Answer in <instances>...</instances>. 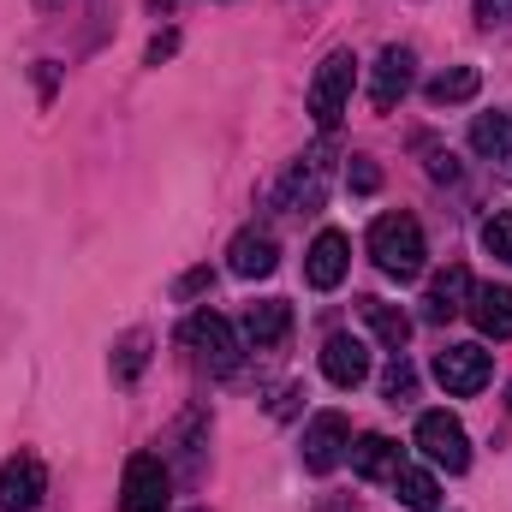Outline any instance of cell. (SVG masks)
<instances>
[{
    "label": "cell",
    "mask_w": 512,
    "mask_h": 512,
    "mask_svg": "<svg viewBox=\"0 0 512 512\" xmlns=\"http://www.w3.org/2000/svg\"><path fill=\"white\" fill-rule=\"evenodd\" d=\"M203 286H209V268H197V274H185V280H179V298H191V292H203Z\"/></svg>",
    "instance_id": "obj_28"
},
{
    "label": "cell",
    "mask_w": 512,
    "mask_h": 512,
    "mask_svg": "<svg viewBox=\"0 0 512 512\" xmlns=\"http://www.w3.org/2000/svg\"><path fill=\"white\" fill-rule=\"evenodd\" d=\"M346 459H352V471H358V477H370V483L399 471V447H393L387 435H358V447H352Z\"/></svg>",
    "instance_id": "obj_20"
},
{
    "label": "cell",
    "mask_w": 512,
    "mask_h": 512,
    "mask_svg": "<svg viewBox=\"0 0 512 512\" xmlns=\"http://www.w3.org/2000/svg\"><path fill=\"white\" fill-rule=\"evenodd\" d=\"M411 66H417V54H411V48H399V42L376 54V66H370V102H376L382 114H387V108H399V96L411 90Z\"/></svg>",
    "instance_id": "obj_11"
},
{
    "label": "cell",
    "mask_w": 512,
    "mask_h": 512,
    "mask_svg": "<svg viewBox=\"0 0 512 512\" xmlns=\"http://www.w3.org/2000/svg\"><path fill=\"white\" fill-rule=\"evenodd\" d=\"M358 316H364V328L382 340L387 352H405V340H411V316H405L399 304H387V298H358Z\"/></svg>",
    "instance_id": "obj_17"
},
{
    "label": "cell",
    "mask_w": 512,
    "mask_h": 512,
    "mask_svg": "<svg viewBox=\"0 0 512 512\" xmlns=\"http://www.w3.org/2000/svg\"><path fill=\"white\" fill-rule=\"evenodd\" d=\"M495 376V358L483 352V346H447V352H435V382L447 387L453 399H471V393H483Z\"/></svg>",
    "instance_id": "obj_7"
},
{
    "label": "cell",
    "mask_w": 512,
    "mask_h": 512,
    "mask_svg": "<svg viewBox=\"0 0 512 512\" xmlns=\"http://www.w3.org/2000/svg\"><path fill=\"white\" fill-rule=\"evenodd\" d=\"M143 364H149V334H143V328H131L126 340L114 346V382L131 387L137 376H143Z\"/></svg>",
    "instance_id": "obj_22"
},
{
    "label": "cell",
    "mask_w": 512,
    "mask_h": 512,
    "mask_svg": "<svg viewBox=\"0 0 512 512\" xmlns=\"http://www.w3.org/2000/svg\"><path fill=\"white\" fill-rule=\"evenodd\" d=\"M227 268H233L239 280H268V274L280 268V245H274V233H268V227H245V233L227 245Z\"/></svg>",
    "instance_id": "obj_12"
},
{
    "label": "cell",
    "mask_w": 512,
    "mask_h": 512,
    "mask_svg": "<svg viewBox=\"0 0 512 512\" xmlns=\"http://www.w3.org/2000/svg\"><path fill=\"white\" fill-rule=\"evenodd\" d=\"M477 18L495 30V24H512V0H477Z\"/></svg>",
    "instance_id": "obj_27"
},
{
    "label": "cell",
    "mask_w": 512,
    "mask_h": 512,
    "mask_svg": "<svg viewBox=\"0 0 512 512\" xmlns=\"http://www.w3.org/2000/svg\"><path fill=\"white\" fill-rule=\"evenodd\" d=\"M352 84H358V54L352 48H334L322 66H316V84H310V120L316 131H334L346 102H352Z\"/></svg>",
    "instance_id": "obj_3"
},
{
    "label": "cell",
    "mask_w": 512,
    "mask_h": 512,
    "mask_svg": "<svg viewBox=\"0 0 512 512\" xmlns=\"http://www.w3.org/2000/svg\"><path fill=\"white\" fill-rule=\"evenodd\" d=\"M417 447H423V459H429L435 471H447V477H459V471L471 465V435H465V423H459L453 411H423V417H417Z\"/></svg>",
    "instance_id": "obj_4"
},
{
    "label": "cell",
    "mask_w": 512,
    "mask_h": 512,
    "mask_svg": "<svg viewBox=\"0 0 512 512\" xmlns=\"http://www.w3.org/2000/svg\"><path fill=\"white\" fill-rule=\"evenodd\" d=\"M483 90V72L477 66H453V72H441V78H429V108H459V102H471Z\"/></svg>",
    "instance_id": "obj_19"
},
{
    "label": "cell",
    "mask_w": 512,
    "mask_h": 512,
    "mask_svg": "<svg viewBox=\"0 0 512 512\" xmlns=\"http://www.w3.org/2000/svg\"><path fill=\"white\" fill-rule=\"evenodd\" d=\"M483 251L501 256V262H512V209H501V215L483 221Z\"/></svg>",
    "instance_id": "obj_24"
},
{
    "label": "cell",
    "mask_w": 512,
    "mask_h": 512,
    "mask_svg": "<svg viewBox=\"0 0 512 512\" xmlns=\"http://www.w3.org/2000/svg\"><path fill=\"white\" fill-rule=\"evenodd\" d=\"M179 340H185V352H191V358H197L209 376H233V370H239V358H245V346H239L233 322H227V316H215V310H197V316H185Z\"/></svg>",
    "instance_id": "obj_2"
},
{
    "label": "cell",
    "mask_w": 512,
    "mask_h": 512,
    "mask_svg": "<svg viewBox=\"0 0 512 512\" xmlns=\"http://www.w3.org/2000/svg\"><path fill=\"white\" fill-rule=\"evenodd\" d=\"M471 149L483 161H507L512 155V114H477L471 120Z\"/></svg>",
    "instance_id": "obj_21"
},
{
    "label": "cell",
    "mask_w": 512,
    "mask_h": 512,
    "mask_svg": "<svg viewBox=\"0 0 512 512\" xmlns=\"http://www.w3.org/2000/svg\"><path fill=\"white\" fill-rule=\"evenodd\" d=\"M465 316H471L489 340H512V286H471Z\"/></svg>",
    "instance_id": "obj_16"
},
{
    "label": "cell",
    "mask_w": 512,
    "mask_h": 512,
    "mask_svg": "<svg viewBox=\"0 0 512 512\" xmlns=\"http://www.w3.org/2000/svg\"><path fill=\"white\" fill-rule=\"evenodd\" d=\"M387 399L393 405H411V393H417V370L405 364V352H393V364H387Z\"/></svg>",
    "instance_id": "obj_23"
},
{
    "label": "cell",
    "mask_w": 512,
    "mask_h": 512,
    "mask_svg": "<svg viewBox=\"0 0 512 512\" xmlns=\"http://www.w3.org/2000/svg\"><path fill=\"white\" fill-rule=\"evenodd\" d=\"M346 268H352V239L334 233V227H322V233L310 239V256H304V280H310L316 292H334V286L346 280Z\"/></svg>",
    "instance_id": "obj_10"
},
{
    "label": "cell",
    "mask_w": 512,
    "mask_h": 512,
    "mask_svg": "<svg viewBox=\"0 0 512 512\" xmlns=\"http://www.w3.org/2000/svg\"><path fill=\"white\" fill-rule=\"evenodd\" d=\"M167 54H173V36H155V42H149V66H161Z\"/></svg>",
    "instance_id": "obj_29"
},
{
    "label": "cell",
    "mask_w": 512,
    "mask_h": 512,
    "mask_svg": "<svg viewBox=\"0 0 512 512\" xmlns=\"http://www.w3.org/2000/svg\"><path fill=\"white\" fill-rule=\"evenodd\" d=\"M42 495H48V471H42V459H36V453H12V459L0 465V507L6 512H36L42 507Z\"/></svg>",
    "instance_id": "obj_9"
},
{
    "label": "cell",
    "mask_w": 512,
    "mask_h": 512,
    "mask_svg": "<svg viewBox=\"0 0 512 512\" xmlns=\"http://www.w3.org/2000/svg\"><path fill=\"white\" fill-rule=\"evenodd\" d=\"M120 501H126V512H167L173 507V471L161 465V453H131Z\"/></svg>",
    "instance_id": "obj_5"
},
{
    "label": "cell",
    "mask_w": 512,
    "mask_h": 512,
    "mask_svg": "<svg viewBox=\"0 0 512 512\" xmlns=\"http://www.w3.org/2000/svg\"><path fill=\"white\" fill-rule=\"evenodd\" d=\"M465 304H471V274L453 262V268H441V274L429 280V292H423V322H453V316H465Z\"/></svg>",
    "instance_id": "obj_14"
},
{
    "label": "cell",
    "mask_w": 512,
    "mask_h": 512,
    "mask_svg": "<svg viewBox=\"0 0 512 512\" xmlns=\"http://www.w3.org/2000/svg\"><path fill=\"white\" fill-rule=\"evenodd\" d=\"M322 376L334 387H358L370 376V346L358 334H328L322 340Z\"/></svg>",
    "instance_id": "obj_13"
},
{
    "label": "cell",
    "mask_w": 512,
    "mask_h": 512,
    "mask_svg": "<svg viewBox=\"0 0 512 512\" xmlns=\"http://www.w3.org/2000/svg\"><path fill=\"white\" fill-rule=\"evenodd\" d=\"M304 471H316V477H328L346 453H352V423L340 417V411H316L310 417V429H304Z\"/></svg>",
    "instance_id": "obj_8"
},
{
    "label": "cell",
    "mask_w": 512,
    "mask_h": 512,
    "mask_svg": "<svg viewBox=\"0 0 512 512\" xmlns=\"http://www.w3.org/2000/svg\"><path fill=\"white\" fill-rule=\"evenodd\" d=\"M191 512H209V507H191Z\"/></svg>",
    "instance_id": "obj_31"
},
{
    "label": "cell",
    "mask_w": 512,
    "mask_h": 512,
    "mask_svg": "<svg viewBox=\"0 0 512 512\" xmlns=\"http://www.w3.org/2000/svg\"><path fill=\"white\" fill-rule=\"evenodd\" d=\"M328 167H334L328 143L310 149V155H298V161L286 167V179H280V209H292V215L322 209V197H328Z\"/></svg>",
    "instance_id": "obj_6"
},
{
    "label": "cell",
    "mask_w": 512,
    "mask_h": 512,
    "mask_svg": "<svg viewBox=\"0 0 512 512\" xmlns=\"http://www.w3.org/2000/svg\"><path fill=\"white\" fill-rule=\"evenodd\" d=\"M376 185H382V173H376V161H364V155H358V161H352V191H358V197H370Z\"/></svg>",
    "instance_id": "obj_25"
},
{
    "label": "cell",
    "mask_w": 512,
    "mask_h": 512,
    "mask_svg": "<svg viewBox=\"0 0 512 512\" xmlns=\"http://www.w3.org/2000/svg\"><path fill=\"white\" fill-rule=\"evenodd\" d=\"M423 155H429V173H435V179H459V161H453L447 149H435V143H423Z\"/></svg>",
    "instance_id": "obj_26"
},
{
    "label": "cell",
    "mask_w": 512,
    "mask_h": 512,
    "mask_svg": "<svg viewBox=\"0 0 512 512\" xmlns=\"http://www.w3.org/2000/svg\"><path fill=\"white\" fill-rule=\"evenodd\" d=\"M286 334H292V304L286 298H262V304L245 310V340H251L256 352L286 346Z\"/></svg>",
    "instance_id": "obj_15"
},
{
    "label": "cell",
    "mask_w": 512,
    "mask_h": 512,
    "mask_svg": "<svg viewBox=\"0 0 512 512\" xmlns=\"http://www.w3.org/2000/svg\"><path fill=\"white\" fill-rule=\"evenodd\" d=\"M42 6H60V0H42Z\"/></svg>",
    "instance_id": "obj_30"
},
{
    "label": "cell",
    "mask_w": 512,
    "mask_h": 512,
    "mask_svg": "<svg viewBox=\"0 0 512 512\" xmlns=\"http://www.w3.org/2000/svg\"><path fill=\"white\" fill-rule=\"evenodd\" d=\"M423 256H429V245H423V227L405 215V209H393V215H376L370 221V262L382 268L387 280H417L423 274Z\"/></svg>",
    "instance_id": "obj_1"
},
{
    "label": "cell",
    "mask_w": 512,
    "mask_h": 512,
    "mask_svg": "<svg viewBox=\"0 0 512 512\" xmlns=\"http://www.w3.org/2000/svg\"><path fill=\"white\" fill-rule=\"evenodd\" d=\"M387 483H393L399 507H411V512H435V507H441V483H435L423 465H405V459H399V471H393Z\"/></svg>",
    "instance_id": "obj_18"
}]
</instances>
